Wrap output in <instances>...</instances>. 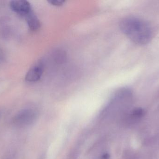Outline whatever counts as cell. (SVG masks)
Returning <instances> with one entry per match:
<instances>
[{
	"label": "cell",
	"mask_w": 159,
	"mask_h": 159,
	"mask_svg": "<svg viewBox=\"0 0 159 159\" xmlns=\"http://www.w3.org/2000/svg\"><path fill=\"white\" fill-rule=\"evenodd\" d=\"M121 31L135 44L143 45L152 38L151 28L145 21L134 17L123 19L120 23Z\"/></svg>",
	"instance_id": "cell-1"
},
{
	"label": "cell",
	"mask_w": 159,
	"mask_h": 159,
	"mask_svg": "<svg viewBox=\"0 0 159 159\" xmlns=\"http://www.w3.org/2000/svg\"><path fill=\"white\" fill-rule=\"evenodd\" d=\"M36 112L32 109L26 108L18 112L13 118L12 122L18 127H25L30 126L36 120Z\"/></svg>",
	"instance_id": "cell-2"
},
{
	"label": "cell",
	"mask_w": 159,
	"mask_h": 159,
	"mask_svg": "<svg viewBox=\"0 0 159 159\" xmlns=\"http://www.w3.org/2000/svg\"><path fill=\"white\" fill-rule=\"evenodd\" d=\"M9 5L14 12L24 17L32 11L30 3L25 0L11 1Z\"/></svg>",
	"instance_id": "cell-3"
},
{
	"label": "cell",
	"mask_w": 159,
	"mask_h": 159,
	"mask_svg": "<svg viewBox=\"0 0 159 159\" xmlns=\"http://www.w3.org/2000/svg\"><path fill=\"white\" fill-rule=\"evenodd\" d=\"M44 71V64L42 62L35 63L29 70L25 76V80L29 82H35L41 78Z\"/></svg>",
	"instance_id": "cell-4"
},
{
	"label": "cell",
	"mask_w": 159,
	"mask_h": 159,
	"mask_svg": "<svg viewBox=\"0 0 159 159\" xmlns=\"http://www.w3.org/2000/svg\"><path fill=\"white\" fill-rule=\"evenodd\" d=\"M25 17L28 26L32 30H38L41 27L40 21L33 10L26 15Z\"/></svg>",
	"instance_id": "cell-5"
},
{
	"label": "cell",
	"mask_w": 159,
	"mask_h": 159,
	"mask_svg": "<svg viewBox=\"0 0 159 159\" xmlns=\"http://www.w3.org/2000/svg\"><path fill=\"white\" fill-rule=\"evenodd\" d=\"M145 115V111L141 108H136L132 112L131 116L134 119H140Z\"/></svg>",
	"instance_id": "cell-6"
},
{
	"label": "cell",
	"mask_w": 159,
	"mask_h": 159,
	"mask_svg": "<svg viewBox=\"0 0 159 159\" xmlns=\"http://www.w3.org/2000/svg\"><path fill=\"white\" fill-rule=\"evenodd\" d=\"M49 3L53 5L56 6H60L62 5L65 2L64 1H61V0H52V1H49Z\"/></svg>",
	"instance_id": "cell-7"
},
{
	"label": "cell",
	"mask_w": 159,
	"mask_h": 159,
	"mask_svg": "<svg viewBox=\"0 0 159 159\" xmlns=\"http://www.w3.org/2000/svg\"><path fill=\"white\" fill-rule=\"evenodd\" d=\"M109 158V155L107 154H104V155H103V156H102V159H108Z\"/></svg>",
	"instance_id": "cell-8"
},
{
	"label": "cell",
	"mask_w": 159,
	"mask_h": 159,
	"mask_svg": "<svg viewBox=\"0 0 159 159\" xmlns=\"http://www.w3.org/2000/svg\"><path fill=\"white\" fill-rule=\"evenodd\" d=\"M0 117H1V114H0Z\"/></svg>",
	"instance_id": "cell-9"
}]
</instances>
